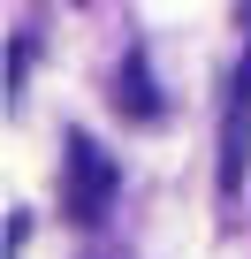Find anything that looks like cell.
<instances>
[{
	"mask_svg": "<svg viewBox=\"0 0 251 259\" xmlns=\"http://www.w3.org/2000/svg\"><path fill=\"white\" fill-rule=\"evenodd\" d=\"M243 168H251V46L228 76V107H221V191L236 198L243 191Z\"/></svg>",
	"mask_w": 251,
	"mask_h": 259,
	"instance_id": "1",
	"label": "cell"
},
{
	"mask_svg": "<svg viewBox=\"0 0 251 259\" xmlns=\"http://www.w3.org/2000/svg\"><path fill=\"white\" fill-rule=\"evenodd\" d=\"M61 176H69V221H99V213H107V198H114V160H107L91 138H69Z\"/></svg>",
	"mask_w": 251,
	"mask_h": 259,
	"instance_id": "2",
	"label": "cell"
},
{
	"mask_svg": "<svg viewBox=\"0 0 251 259\" xmlns=\"http://www.w3.org/2000/svg\"><path fill=\"white\" fill-rule=\"evenodd\" d=\"M114 99H122V114H160V92H153V69H145V54H130V61H122V84H114Z\"/></svg>",
	"mask_w": 251,
	"mask_h": 259,
	"instance_id": "3",
	"label": "cell"
}]
</instances>
